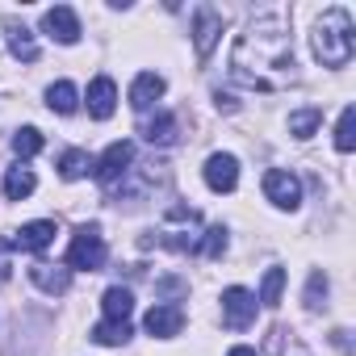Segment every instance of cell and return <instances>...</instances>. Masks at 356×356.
Segmentation results:
<instances>
[{
    "label": "cell",
    "mask_w": 356,
    "mask_h": 356,
    "mask_svg": "<svg viewBox=\"0 0 356 356\" xmlns=\"http://www.w3.org/2000/svg\"><path fill=\"white\" fill-rule=\"evenodd\" d=\"M248 55H256V72H252L243 84H248V88H268L264 72H277V67H285V63L293 59V42H289L285 22H281V17H260V22H252L248 34L235 42V55H231V59H248Z\"/></svg>",
    "instance_id": "obj_1"
},
{
    "label": "cell",
    "mask_w": 356,
    "mask_h": 356,
    "mask_svg": "<svg viewBox=\"0 0 356 356\" xmlns=\"http://www.w3.org/2000/svg\"><path fill=\"white\" fill-rule=\"evenodd\" d=\"M314 59L323 67H348V59H352V17H348V9H327L318 17Z\"/></svg>",
    "instance_id": "obj_2"
},
{
    "label": "cell",
    "mask_w": 356,
    "mask_h": 356,
    "mask_svg": "<svg viewBox=\"0 0 356 356\" xmlns=\"http://www.w3.org/2000/svg\"><path fill=\"white\" fill-rule=\"evenodd\" d=\"M101 264H105V239H101V227H97V222H84V227H76V235H72V248H67V268L97 273Z\"/></svg>",
    "instance_id": "obj_3"
},
{
    "label": "cell",
    "mask_w": 356,
    "mask_h": 356,
    "mask_svg": "<svg viewBox=\"0 0 356 356\" xmlns=\"http://www.w3.org/2000/svg\"><path fill=\"white\" fill-rule=\"evenodd\" d=\"M264 197H268L277 210H298V202H302L298 176H289V172H281V168L264 172Z\"/></svg>",
    "instance_id": "obj_4"
},
{
    "label": "cell",
    "mask_w": 356,
    "mask_h": 356,
    "mask_svg": "<svg viewBox=\"0 0 356 356\" xmlns=\"http://www.w3.org/2000/svg\"><path fill=\"white\" fill-rule=\"evenodd\" d=\"M252 318H256V298L248 289H239V285L222 289V323L235 327V331H243Z\"/></svg>",
    "instance_id": "obj_5"
},
{
    "label": "cell",
    "mask_w": 356,
    "mask_h": 356,
    "mask_svg": "<svg viewBox=\"0 0 356 356\" xmlns=\"http://www.w3.org/2000/svg\"><path fill=\"white\" fill-rule=\"evenodd\" d=\"M130 159H134V147L122 138V143H109V151L92 163L97 168V181L101 185H113V181H122V176H126V168H130Z\"/></svg>",
    "instance_id": "obj_6"
},
{
    "label": "cell",
    "mask_w": 356,
    "mask_h": 356,
    "mask_svg": "<svg viewBox=\"0 0 356 356\" xmlns=\"http://www.w3.org/2000/svg\"><path fill=\"white\" fill-rule=\"evenodd\" d=\"M42 30H47L55 42H63V47L80 42V17H76L67 5H55V9H47V13H42Z\"/></svg>",
    "instance_id": "obj_7"
},
{
    "label": "cell",
    "mask_w": 356,
    "mask_h": 356,
    "mask_svg": "<svg viewBox=\"0 0 356 356\" xmlns=\"http://www.w3.org/2000/svg\"><path fill=\"white\" fill-rule=\"evenodd\" d=\"M206 185L214 189V193H231L235 185H239V159L235 155H210L206 159Z\"/></svg>",
    "instance_id": "obj_8"
},
{
    "label": "cell",
    "mask_w": 356,
    "mask_h": 356,
    "mask_svg": "<svg viewBox=\"0 0 356 356\" xmlns=\"http://www.w3.org/2000/svg\"><path fill=\"white\" fill-rule=\"evenodd\" d=\"M197 26H193V47H197V55L202 59H210V51H214V42H218V34H222V17L210 9V5H197Z\"/></svg>",
    "instance_id": "obj_9"
},
{
    "label": "cell",
    "mask_w": 356,
    "mask_h": 356,
    "mask_svg": "<svg viewBox=\"0 0 356 356\" xmlns=\"http://www.w3.org/2000/svg\"><path fill=\"white\" fill-rule=\"evenodd\" d=\"M113 109H118V84L109 76H97L88 84V113L97 122H105V118H113Z\"/></svg>",
    "instance_id": "obj_10"
},
{
    "label": "cell",
    "mask_w": 356,
    "mask_h": 356,
    "mask_svg": "<svg viewBox=\"0 0 356 356\" xmlns=\"http://www.w3.org/2000/svg\"><path fill=\"white\" fill-rule=\"evenodd\" d=\"M55 235H59V231H55V222H47V218H42V222H26L9 243H13V248H22V252H42V248H51V243H55Z\"/></svg>",
    "instance_id": "obj_11"
},
{
    "label": "cell",
    "mask_w": 356,
    "mask_h": 356,
    "mask_svg": "<svg viewBox=\"0 0 356 356\" xmlns=\"http://www.w3.org/2000/svg\"><path fill=\"white\" fill-rule=\"evenodd\" d=\"M159 97H163V76H155V72L134 76V84H130V105H134L138 113H143V109H151Z\"/></svg>",
    "instance_id": "obj_12"
},
{
    "label": "cell",
    "mask_w": 356,
    "mask_h": 356,
    "mask_svg": "<svg viewBox=\"0 0 356 356\" xmlns=\"http://www.w3.org/2000/svg\"><path fill=\"white\" fill-rule=\"evenodd\" d=\"M5 34H9V51H13L22 63H34V59H38V42H34V34H30L17 17H5Z\"/></svg>",
    "instance_id": "obj_13"
},
{
    "label": "cell",
    "mask_w": 356,
    "mask_h": 356,
    "mask_svg": "<svg viewBox=\"0 0 356 356\" xmlns=\"http://www.w3.org/2000/svg\"><path fill=\"white\" fill-rule=\"evenodd\" d=\"M185 327V310L181 306H151L147 314V331L151 335H176Z\"/></svg>",
    "instance_id": "obj_14"
},
{
    "label": "cell",
    "mask_w": 356,
    "mask_h": 356,
    "mask_svg": "<svg viewBox=\"0 0 356 356\" xmlns=\"http://www.w3.org/2000/svg\"><path fill=\"white\" fill-rule=\"evenodd\" d=\"M30 281H34L38 289H47V293H67L72 273H67V268H55V264H34V268H30Z\"/></svg>",
    "instance_id": "obj_15"
},
{
    "label": "cell",
    "mask_w": 356,
    "mask_h": 356,
    "mask_svg": "<svg viewBox=\"0 0 356 356\" xmlns=\"http://www.w3.org/2000/svg\"><path fill=\"white\" fill-rule=\"evenodd\" d=\"M101 306H105V318H113V323H130L134 293H130V289H122V285H113V289H105Z\"/></svg>",
    "instance_id": "obj_16"
},
{
    "label": "cell",
    "mask_w": 356,
    "mask_h": 356,
    "mask_svg": "<svg viewBox=\"0 0 356 356\" xmlns=\"http://www.w3.org/2000/svg\"><path fill=\"white\" fill-rule=\"evenodd\" d=\"M34 185H38V181H34V172L17 163V168H9V176H5V197H9V202H22V197L34 193Z\"/></svg>",
    "instance_id": "obj_17"
},
{
    "label": "cell",
    "mask_w": 356,
    "mask_h": 356,
    "mask_svg": "<svg viewBox=\"0 0 356 356\" xmlns=\"http://www.w3.org/2000/svg\"><path fill=\"white\" fill-rule=\"evenodd\" d=\"M47 105H51L55 113H76V105H80V92H76V84H67V80L51 84V88H47Z\"/></svg>",
    "instance_id": "obj_18"
},
{
    "label": "cell",
    "mask_w": 356,
    "mask_h": 356,
    "mask_svg": "<svg viewBox=\"0 0 356 356\" xmlns=\"http://www.w3.org/2000/svg\"><path fill=\"white\" fill-rule=\"evenodd\" d=\"M143 134H147L151 147H168V143H176V118H172V113H159L155 122L143 126Z\"/></svg>",
    "instance_id": "obj_19"
},
{
    "label": "cell",
    "mask_w": 356,
    "mask_h": 356,
    "mask_svg": "<svg viewBox=\"0 0 356 356\" xmlns=\"http://www.w3.org/2000/svg\"><path fill=\"white\" fill-rule=\"evenodd\" d=\"M318 122H323V109H298V113H289V134L293 138H310L314 130H318Z\"/></svg>",
    "instance_id": "obj_20"
},
{
    "label": "cell",
    "mask_w": 356,
    "mask_h": 356,
    "mask_svg": "<svg viewBox=\"0 0 356 356\" xmlns=\"http://www.w3.org/2000/svg\"><path fill=\"white\" fill-rule=\"evenodd\" d=\"M356 147V109L352 105H343V113H339V126H335V151H352Z\"/></svg>",
    "instance_id": "obj_21"
},
{
    "label": "cell",
    "mask_w": 356,
    "mask_h": 356,
    "mask_svg": "<svg viewBox=\"0 0 356 356\" xmlns=\"http://www.w3.org/2000/svg\"><path fill=\"white\" fill-rule=\"evenodd\" d=\"M88 168H92L88 151H63V155H59V176H63V181H80Z\"/></svg>",
    "instance_id": "obj_22"
},
{
    "label": "cell",
    "mask_w": 356,
    "mask_h": 356,
    "mask_svg": "<svg viewBox=\"0 0 356 356\" xmlns=\"http://www.w3.org/2000/svg\"><path fill=\"white\" fill-rule=\"evenodd\" d=\"M281 289H285V268H268L260 281V302L264 306H281Z\"/></svg>",
    "instance_id": "obj_23"
},
{
    "label": "cell",
    "mask_w": 356,
    "mask_h": 356,
    "mask_svg": "<svg viewBox=\"0 0 356 356\" xmlns=\"http://www.w3.org/2000/svg\"><path fill=\"white\" fill-rule=\"evenodd\" d=\"M92 339H97V343H109V348H113V343H126V339H130V323L105 318L101 327H92Z\"/></svg>",
    "instance_id": "obj_24"
},
{
    "label": "cell",
    "mask_w": 356,
    "mask_h": 356,
    "mask_svg": "<svg viewBox=\"0 0 356 356\" xmlns=\"http://www.w3.org/2000/svg\"><path fill=\"white\" fill-rule=\"evenodd\" d=\"M13 151H17L22 159H30V155H38V151H42V134H38L34 126H26V130H17V134H13Z\"/></svg>",
    "instance_id": "obj_25"
},
{
    "label": "cell",
    "mask_w": 356,
    "mask_h": 356,
    "mask_svg": "<svg viewBox=\"0 0 356 356\" xmlns=\"http://www.w3.org/2000/svg\"><path fill=\"white\" fill-rule=\"evenodd\" d=\"M222 252H227V231H222V227H210V231H206V239H202V256L218 260Z\"/></svg>",
    "instance_id": "obj_26"
},
{
    "label": "cell",
    "mask_w": 356,
    "mask_h": 356,
    "mask_svg": "<svg viewBox=\"0 0 356 356\" xmlns=\"http://www.w3.org/2000/svg\"><path fill=\"white\" fill-rule=\"evenodd\" d=\"M323 302H327V277H323V273H314V277H310V285H306V306H310V310H318Z\"/></svg>",
    "instance_id": "obj_27"
},
{
    "label": "cell",
    "mask_w": 356,
    "mask_h": 356,
    "mask_svg": "<svg viewBox=\"0 0 356 356\" xmlns=\"http://www.w3.org/2000/svg\"><path fill=\"white\" fill-rule=\"evenodd\" d=\"M9 256H13V243H9V239H0V281H9V268H13Z\"/></svg>",
    "instance_id": "obj_28"
},
{
    "label": "cell",
    "mask_w": 356,
    "mask_h": 356,
    "mask_svg": "<svg viewBox=\"0 0 356 356\" xmlns=\"http://www.w3.org/2000/svg\"><path fill=\"white\" fill-rule=\"evenodd\" d=\"M227 356H256V352H252V348H231Z\"/></svg>",
    "instance_id": "obj_29"
}]
</instances>
